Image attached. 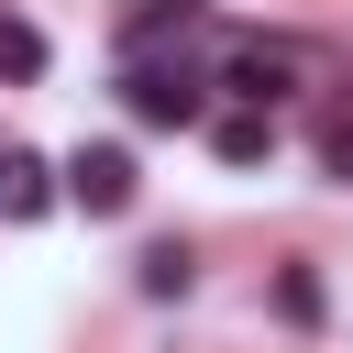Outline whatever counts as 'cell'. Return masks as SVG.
Instances as JSON below:
<instances>
[{
  "mask_svg": "<svg viewBox=\"0 0 353 353\" xmlns=\"http://www.w3.org/2000/svg\"><path fill=\"white\" fill-rule=\"evenodd\" d=\"M121 110H132L143 132H188V121H210V77H199L188 55H132Z\"/></svg>",
  "mask_w": 353,
  "mask_h": 353,
  "instance_id": "obj_1",
  "label": "cell"
},
{
  "mask_svg": "<svg viewBox=\"0 0 353 353\" xmlns=\"http://www.w3.org/2000/svg\"><path fill=\"white\" fill-rule=\"evenodd\" d=\"M66 199H77L88 221H121V210L143 199V165H132L121 143H77V165H66Z\"/></svg>",
  "mask_w": 353,
  "mask_h": 353,
  "instance_id": "obj_2",
  "label": "cell"
},
{
  "mask_svg": "<svg viewBox=\"0 0 353 353\" xmlns=\"http://www.w3.org/2000/svg\"><path fill=\"white\" fill-rule=\"evenodd\" d=\"M221 88H232V110H276V99L298 88V44H243V55L221 66Z\"/></svg>",
  "mask_w": 353,
  "mask_h": 353,
  "instance_id": "obj_3",
  "label": "cell"
},
{
  "mask_svg": "<svg viewBox=\"0 0 353 353\" xmlns=\"http://www.w3.org/2000/svg\"><path fill=\"white\" fill-rule=\"evenodd\" d=\"M44 210H55V165L0 143V221H44Z\"/></svg>",
  "mask_w": 353,
  "mask_h": 353,
  "instance_id": "obj_4",
  "label": "cell"
},
{
  "mask_svg": "<svg viewBox=\"0 0 353 353\" xmlns=\"http://www.w3.org/2000/svg\"><path fill=\"white\" fill-rule=\"evenodd\" d=\"M265 143H276V110H221L210 121V154L221 165H265Z\"/></svg>",
  "mask_w": 353,
  "mask_h": 353,
  "instance_id": "obj_5",
  "label": "cell"
},
{
  "mask_svg": "<svg viewBox=\"0 0 353 353\" xmlns=\"http://www.w3.org/2000/svg\"><path fill=\"white\" fill-rule=\"evenodd\" d=\"M188 22H199V0H132V11H121V44H132V55H154V44H165V33H188Z\"/></svg>",
  "mask_w": 353,
  "mask_h": 353,
  "instance_id": "obj_6",
  "label": "cell"
},
{
  "mask_svg": "<svg viewBox=\"0 0 353 353\" xmlns=\"http://www.w3.org/2000/svg\"><path fill=\"white\" fill-rule=\"evenodd\" d=\"M276 309H287L298 331H320V320H331V287H320V265H287V276H276Z\"/></svg>",
  "mask_w": 353,
  "mask_h": 353,
  "instance_id": "obj_7",
  "label": "cell"
},
{
  "mask_svg": "<svg viewBox=\"0 0 353 353\" xmlns=\"http://www.w3.org/2000/svg\"><path fill=\"white\" fill-rule=\"evenodd\" d=\"M132 276H143V298H188V276H199V254H188V243H154V254H143Z\"/></svg>",
  "mask_w": 353,
  "mask_h": 353,
  "instance_id": "obj_8",
  "label": "cell"
},
{
  "mask_svg": "<svg viewBox=\"0 0 353 353\" xmlns=\"http://www.w3.org/2000/svg\"><path fill=\"white\" fill-rule=\"evenodd\" d=\"M0 77L22 88V77H44V33L22 22V11H0Z\"/></svg>",
  "mask_w": 353,
  "mask_h": 353,
  "instance_id": "obj_9",
  "label": "cell"
}]
</instances>
